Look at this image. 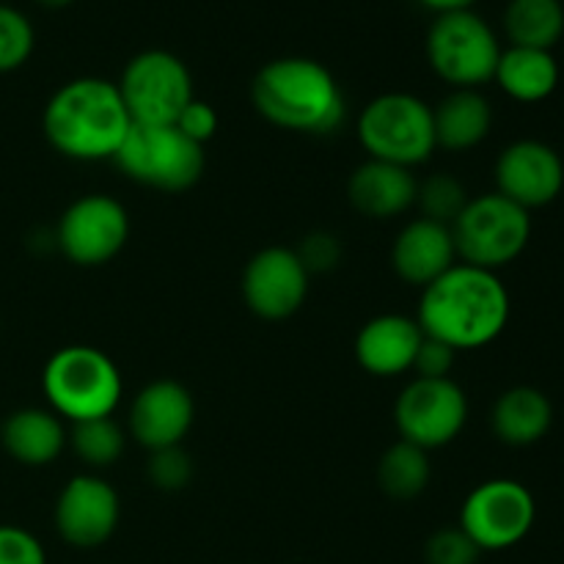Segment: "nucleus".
<instances>
[{
    "instance_id": "obj_1",
    "label": "nucleus",
    "mask_w": 564,
    "mask_h": 564,
    "mask_svg": "<svg viewBox=\"0 0 564 564\" xmlns=\"http://www.w3.org/2000/svg\"><path fill=\"white\" fill-rule=\"evenodd\" d=\"M510 292L499 273L457 262L424 286L416 323L424 336L460 350H479L505 334L510 323Z\"/></svg>"
},
{
    "instance_id": "obj_2",
    "label": "nucleus",
    "mask_w": 564,
    "mask_h": 564,
    "mask_svg": "<svg viewBox=\"0 0 564 564\" xmlns=\"http://www.w3.org/2000/svg\"><path fill=\"white\" fill-rule=\"evenodd\" d=\"M132 119L116 83L105 77H75L47 99L42 130L61 158L77 163L116 160Z\"/></svg>"
},
{
    "instance_id": "obj_3",
    "label": "nucleus",
    "mask_w": 564,
    "mask_h": 564,
    "mask_svg": "<svg viewBox=\"0 0 564 564\" xmlns=\"http://www.w3.org/2000/svg\"><path fill=\"white\" fill-rule=\"evenodd\" d=\"M251 102L264 121L301 135H334L347 116L334 72L303 55L264 64L251 83Z\"/></svg>"
},
{
    "instance_id": "obj_4",
    "label": "nucleus",
    "mask_w": 564,
    "mask_h": 564,
    "mask_svg": "<svg viewBox=\"0 0 564 564\" xmlns=\"http://www.w3.org/2000/svg\"><path fill=\"white\" fill-rule=\"evenodd\" d=\"M42 391L55 416L69 424L113 416L124 397L119 367L91 345L61 347L42 372Z\"/></svg>"
},
{
    "instance_id": "obj_5",
    "label": "nucleus",
    "mask_w": 564,
    "mask_h": 564,
    "mask_svg": "<svg viewBox=\"0 0 564 564\" xmlns=\"http://www.w3.org/2000/svg\"><path fill=\"white\" fill-rule=\"evenodd\" d=\"M356 135L369 160L416 169L427 163L435 143L433 105L408 91H389L364 105L356 121Z\"/></svg>"
},
{
    "instance_id": "obj_6",
    "label": "nucleus",
    "mask_w": 564,
    "mask_h": 564,
    "mask_svg": "<svg viewBox=\"0 0 564 564\" xmlns=\"http://www.w3.org/2000/svg\"><path fill=\"white\" fill-rule=\"evenodd\" d=\"M452 229L457 262L499 273L516 262L532 240V215L501 193L468 198Z\"/></svg>"
},
{
    "instance_id": "obj_7",
    "label": "nucleus",
    "mask_w": 564,
    "mask_h": 564,
    "mask_svg": "<svg viewBox=\"0 0 564 564\" xmlns=\"http://www.w3.org/2000/svg\"><path fill=\"white\" fill-rule=\"evenodd\" d=\"M113 163L138 185L185 193L204 176L207 158L176 124H132Z\"/></svg>"
},
{
    "instance_id": "obj_8",
    "label": "nucleus",
    "mask_w": 564,
    "mask_h": 564,
    "mask_svg": "<svg viewBox=\"0 0 564 564\" xmlns=\"http://www.w3.org/2000/svg\"><path fill=\"white\" fill-rule=\"evenodd\" d=\"M427 64L452 88H479L494 80L501 42L474 9L435 14L427 31Z\"/></svg>"
},
{
    "instance_id": "obj_9",
    "label": "nucleus",
    "mask_w": 564,
    "mask_h": 564,
    "mask_svg": "<svg viewBox=\"0 0 564 564\" xmlns=\"http://www.w3.org/2000/svg\"><path fill=\"white\" fill-rule=\"evenodd\" d=\"M119 91L132 124H174L196 99L193 75L180 55L169 50H143L119 77Z\"/></svg>"
},
{
    "instance_id": "obj_10",
    "label": "nucleus",
    "mask_w": 564,
    "mask_h": 564,
    "mask_svg": "<svg viewBox=\"0 0 564 564\" xmlns=\"http://www.w3.org/2000/svg\"><path fill=\"white\" fill-rule=\"evenodd\" d=\"M538 521L532 490L518 479H488L466 496L457 527L479 551H507L523 543Z\"/></svg>"
},
{
    "instance_id": "obj_11",
    "label": "nucleus",
    "mask_w": 564,
    "mask_h": 564,
    "mask_svg": "<svg viewBox=\"0 0 564 564\" xmlns=\"http://www.w3.org/2000/svg\"><path fill=\"white\" fill-rule=\"evenodd\" d=\"M130 240V213L105 193L72 202L55 226V246L77 268H102L119 257Z\"/></svg>"
},
{
    "instance_id": "obj_12",
    "label": "nucleus",
    "mask_w": 564,
    "mask_h": 564,
    "mask_svg": "<svg viewBox=\"0 0 564 564\" xmlns=\"http://www.w3.org/2000/svg\"><path fill=\"white\" fill-rule=\"evenodd\" d=\"M468 422V397L452 378H413L400 391L394 424L400 441L422 446L424 452L444 449L460 438Z\"/></svg>"
},
{
    "instance_id": "obj_13",
    "label": "nucleus",
    "mask_w": 564,
    "mask_h": 564,
    "mask_svg": "<svg viewBox=\"0 0 564 564\" xmlns=\"http://www.w3.org/2000/svg\"><path fill=\"white\" fill-rule=\"evenodd\" d=\"M308 281L312 275L297 259L295 248L268 246L253 253L242 270V301L257 317L281 323L303 308Z\"/></svg>"
},
{
    "instance_id": "obj_14",
    "label": "nucleus",
    "mask_w": 564,
    "mask_h": 564,
    "mask_svg": "<svg viewBox=\"0 0 564 564\" xmlns=\"http://www.w3.org/2000/svg\"><path fill=\"white\" fill-rule=\"evenodd\" d=\"M55 529L75 549H99L119 529L121 501L99 474H77L55 499Z\"/></svg>"
},
{
    "instance_id": "obj_15",
    "label": "nucleus",
    "mask_w": 564,
    "mask_h": 564,
    "mask_svg": "<svg viewBox=\"0 0 564 564\" xmlns=\"http://www.w3.org/2000/svg\"><path fill=\"white\" fill-rule=\"evenodd\" d=\"M496 187L523 209L549 207L564 187V163L551 143L523 138L510 143L496 160Z\"/></svg>"
},
{
    "instance_id": "obj_16",
    "label": "nucleus",
    "mask_w": 564,
    "mask_h": 564,
    "mask_svg": "<svg viewBox=\"0 0 564 564\" xmlns=\"http://www.w3.org/2000/svg\"><path fill=\"white\" fill-rule=\"evenodd\" d=\"M196 422V402L180 380H154L143 386L130 402L127 430L130 438L147 452L182 446Z\"/></svg>"
},
{
    "instance_id": "obj_17",
    "label": "nucleus",
    "mask_w": 564,
    "mask_h": 564,
    "mask_svg": "<svg viewBox=\"0 0 564 564\" xmlns=\"http://www.w3.org/2000/svg\"><path fill=\"white\" fill-rule=\"evenodd\" d=\"M424 341L422 325L408 314H380L361 325L356 336V361L372 378H400L413 372Z\"/></svg>"
},
{
    "instance_id": "obj_18",
    "label": "nucleus",
    "mask_w": 564,
    "mask_h": 564,
    "mask_svg": "<svg viewBox=\"0 0 564 564\" xmlns=\"http://www.w3.org/2000/svg\"><path fill=\"white\" fill-rule=\"evenodd\" d=\"M457 264L455 240H452V229L435 220L416 218L408 220L397 235L394 246H391V268L400 275L405 284L424 286L433 284L435 279L452 270Z\"/></svg>"
},
{
    "instance_id": "obj_19",
    "label": "nucleus",
    "mask_w": 564,
    "mask_h": 564,
    "mask_svg": "<svg viewBox=\"0 0 564 564\" xmlns=\"http://www.w3.org/2000/svg\"><path fill=\"white\" fill-rule=\"evenodd\" d=\"M419 180L411 169L367 160L358 165L347 182L350 204L361 215L375 220L397 218L416 204Z\"/></svg>"
},
{
    "instance_id": "obj_20",
    "label": "nucleus",
    "mask_w": 564,
    "mask_h": 564,
    "mask_svg": "<svg viewBox=\"0 0 564 564\" xmlns=\"http://www.w3.org/2000/svg\"><path fill=\"white\" fill-rule=\"evenodd\" d=\"M0 441L11 460L28 468H44L64 455L69 433L64 419L55 416L50 408H20L3 422Z\"/></svg>"
},
{
    "instance_id": "obj_21",
    "label": "nucleus",
    "mask_w": 564,
    "mask_h": 564,
    "mask_svg": "<svg viewBox=\"0 0 564 564\" xmlns=\"http://www.w3.org/2000/svg\"><path fill=\"white\" fill-rule=\"evenodd\" d=\"M435 143L449 152H468L494 130V108L479 88H452L433 108Z\"/></svg>"
},
{
    "instance_id": "obj_22",
    "label": "nucleus",
    "mask_w": 564,
    "mask_h": 564,
    "mask_svg": "<svg viewBox=\"0 0 564 564\" xmlns=\"http://www.w3.org/2000/svg\"><path fill=\"white\" fill-rule=\"evenodd\" d=\"M554 424V405L534 386H512L496 400L490 411L494 435L507 446H534L549 435Z\"/></svg>"
},
{
    "instance_id": "obj_23",
    "label": "nucleus",
    "mask_w": 564,
    "mask_h": 564,
    "mask_svg": "<svg viewBox=\"0 0 564 564\" xmlns=\"http://www.w3.org/2000/svg\"><path fill=\"white\" fill-rule=\"evenodd\" d=\"M494 80L516 102H543L560 86V64H556L551 50L516 47V44H510L507 50H501Z\"/></svg>"
},
{
    "instance_id": "obj_24",
    "label": "nucleus",
    "mask_w": 564,
    "mask_h": 564,
    "mask_svg": "<svg viewBox=\"0 0 564 564\" xmlns=\"http://www.w3.org/2000/svg\"><path fill=\"white\" fill-rule=\"evenodd\" d=\"M505 31L516 47L554 50L564 36L562 0H510L505 11Z\"/></svg>"
},
{
    "instance_id": "obj_25",
    "label": "nucleus",
    "mask_w": 564,
    "mask_h": 564,
    "mask_svg": "<svg viewBox=\"0 0 564 564\" xmlns=\"http://www.w3.org/2000/svg\"><path fill=\"white\" fill-rule=\"evenodd\" d=\"M433 477L430 452L413 446L408 441H397L383 452L378 463V482L386 496L397 501H411L427 490Z\"/></svg>"
},
{
    "instance_id": "obj_26",
    "label": "nucleus",
    "mask_w": 564,
    "mask_h": 564,
    "mask_svg": "<svg viewBox=\"0 0 564 564\" xmlns=\"http://www.w3.org/2000/svg\"><path fill=\"white\" fill-rule=\"evenodd\" d=\"M69 446L77 460L99 471V468H110L119 463V457L124 455L127 433L119 422H113V416L91 419V422L72 424Z\"/></svg>"
},
{
    "instance_id": "obj_27",
    "label": "nucleus",
    "mask_w": 564,
    "mask_h": 564,
    "mask_svg": "<svg viewBox=\"0 0 564 564\" xmlns=\"http://www.w3.org/2000/svg\"><path fill=\"white\" fill-rule=\"evenodd\" d=\"M416 204L422 209V218L452 226L468 204V193L463 182L455 180L452 174H433L419 182Z\"/></svg>"
},
{
    "instance_id": "obj_28",
    "label": "nucleus",
    "mask_w": 564,
    "mask_h": 564,
    "mask_svg": "<svg viewBox=\"0 0 564 564\" xmlns=\"http://www.w3.org/2000/svg\"><path fill=\"white\" fill-rule=\"evenodd\" d=\"M36 47V33L31 20L14 6L0 3V75L14 72L31 58Z\"/></svg>"
},
{
    "instance_id": "obj_29",
    "label": "nucleus",
    "mask_w": 564,
    "mask_h": 564,
    "mask_svg": "<svg viewBox=\"0 0 564 564\" xmlns=\"http://www.w3.org/2000/svg\"><path fill=\"white\" fill-rule=\"evenodd\" d=\"M147 477L149 482L165 494H176V490L187 488L193 479V460L182 446H169V449L149 452Z\"/></svg>"
},
{
    "instance_id": "obj_30",
    "label": "nucleus",
    "mask_w": 564,
    "mask_h": 564,
    "mask_svg": "<svg viewBox=\"0 0 564 564\" xmlns=\"http://www.w3.org/2000/svg\"><path fill=\"white\" fill-rule=\"evenodd\" d=\"M482 551L460 527L438 529L424 545L427 564H477Z\"/></svg>"
},
{
    "instance_id": "obj_31",
    "label": "nucleus",
    "mask_w": 564,
    "mask_h": 564,
    "mask_svg": "<svg viewBox=\"0 0 564 564\" xmlns=\"http://www.w3.org/2000/svg\"><path fill=\"white\" fill-rule=\"evenodd\" d=\"M297 259L303 262V268L308 270V275L314 273H328L339 264L341 259V242L339 237L330 235V231H312L301 240V246L295 248Z\"/></svg>"
},
{
    "instance_id": "obj_32",
    "label": "nucleus",
    "mask_w": 564,
    "mask_h": 564,
    "mask_svg": "<svg viewBox=\"0 0 564 564\" xmlns=\"http://www.w3.org/2000/svg\"><path fill=\"white\" fill-rule=\"evenodd\" d=\"M0 564H47V554L25 529L0 527Z\"/></svg>"
},
{
    "instance_id": "obj_33",
    "label": "nucleus",
    "mask_w": 564,
    "mask_h": 564,
    "mask_svg": "<svg viewBox=\"0 0 564 564\" xmlns=\"http://www.w3.org/2000/svg\"><path fill=\"white\" fill-rule=\"evenodd\" d=\"M455 364H457L455 347L424 336L422 347H419V352H416V361H413V372H416V378L446 380V378H452V369H455Z\"/></svg>"
},
{
    "instance_id": "obj_34",
    "label": "nucleus",
    "mask_w": 564,
    "mask_h": 564,
    "mask_svg": "<svg viewBox=\"0 0 564 564\" xmlns=\"http://www.w3.org/2000/svg\"><path fill=\"white\" fill-rule=\"evenodd\" d=\"M174 124L180 127L191 141H196L198 147H207L215 138V132H218V113H215L213 105L196 97L185 110H182L180 119H176Z\"/></svg>"
},
{
    "instance_id": "obj_35",
    "label": "nucleus",
    "mask_w": 564,
    "mask_h": 564,
    "mask_svg": "<svg viewBox=\"0 0 564 564\" xmlns=\"http://www.w3.org/2000/svg\"><path fill=\"white\" fill-rule=\"evenodd\" d=\"M419 3L427 6L430 11H435V14H449V11L471 9L477 0H419Z\"/></svg>"
},
{
    "instance_id": "obj_36",
    "label": "nucleus",
    "mask_w": 564,
    "mask_h": 564,
    "mask_svg": "<svg viewBox=\"0 0 564 564\" xmlns=\"http://www.w3.org/2000/svg\"><path fill=\"white\" fill-rule=\"evenodd\" d=\"M39 6H44V9H64V6L75 3V0H36Z\"/></svg>"
}]
</instances>
